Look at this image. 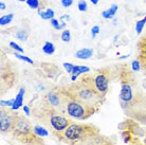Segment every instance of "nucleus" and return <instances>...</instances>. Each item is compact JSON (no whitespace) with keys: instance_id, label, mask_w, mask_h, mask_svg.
Masks as SVG:
<instances>
[{"instance_id":"1","label":"nucleus","mask_w":146,"mask_h":145,"mask_svg":"<svg viewBox=\"0 0 146 145\" xmlns=\"http://www.w3.org/2000/svg\"><path fill=\"white\" fill-rule=\"evenodd\" d=\"M70 98L78 100L87 105L99 109L104 101V98L94 88L91 75L83 76L80 80H75L70 86L64 87Z\"/></svg>"},{"instance_id":"2","label":"nucleus","mask_w":146,"mask_h":145,"mask_svg":"<svg viewBox=\"0 0 146 145\" xmlns=\"http://www.w3.org/2000/svg\"><path fill=\"white\" fill-rule=\"evenodd\" d=\"M55 136L65 143L75 145L80 142L93 138L99 134V129L91 125H80L70 124L65 130L60 132H54Z\"/></svg>"},{"instance_id":"3","label":"nucleus","mask_w":146,"mask_h":145,"mask_svg":"<svg viewBox=\"0 0 146 145\" xmlns=\"http://www.w3.org/2000/svg\"><path fill=\"white\" fill-rule=\"evenodd\" d=\"M120 80L121 93L120 100L122 103L128 105H137L138 101L135 98V80L132 71L128 68L127 64L120 66Z\"/></svg>"},{"instance_id":"4","label":"nucleus","mask_w":146,"mask_h":145,"mask_svg":"<svg viewBox=\"0 0 146 145\" xmlns=\"http://www.w3.org/2000/svg\"><path fill=\"white\" fill-rule=\"evenodd\" d=\"M96 110L98 109L94 107H91L83 102L69 96V100L66 104L65 113L69 118H72L75 120H86L88 118H90Z\"/></svg>"},{"instance_id":"5","label":"nucleus","mask_w":146,"mask_h":145,"mask_svg":"<svg viewBox=\"0 0 146 145\" xmlns=\"http://www.w3.org/2000/svg\"><path fill=\"white\" fill-rule=\"evenodd\" d=\"M92 82L94 85V88L103 98H105L109 90V83H110V71L107 68H102L95 71L93 75H91Z\"/></svg>"},{"instance_id":"6","label":"nucleus","mask_w":146,"mask_h":145,"mask_svg":"<svg viewBox=\"0 0 146 145\" xmlns=\"http://www.w3.org/2000/svg\"><path fill=\"white\" fill-rule=\"evenodd\" d=\"M15 110L11 109L7 110L5 108H1L0 110V129L1 132L7 134V132H12L15 128V124L17 121L19 114L14 112Z\"/></svg>"},{"instance_id":"7","label":"nucleus","mask_w":146,"mask_h":145,"mask_svg":"<svg viewBox=\"0 0 146 145\" xmlns=\"http://www.w3.org/2000/svg\"><path fill=\"white\" fill-rule=\"evenodd\" d=\"M34 127L31 126V124L28 120H26L23 116H18L16 124H15L14 130L12 131L13 134H17V136H27V134H34Z\"/></svg>"},{"instance_id":"8","label":"nucleus","mask_w":146,"mask_h":145,"mask_svg":"<svg viewBox=\"0 0 146 145\" xmlns=\"http://www.w3.org/2000/svg\"><path fill=\"white\" fill-rule=\"evenodd\" d=\"M16 143L13 145H46L41 139L35 134H27V136H17L13 134Z\"/></svg>"},{"instance_id":"9","label":"nucleus","mask_w":146,"mask_h":145,"mask_svg":"<svg viewBox=\"0 0 146 145\" xmlns=\"http://www.w3.org/2000/svg\"><path fill=\"white\" fill-rule=\"evenodd\" d=\"M90 71V68L87 67V66H74V68H73V71L72 73L70 74V78L72 82H75L77 80V77L82 74H84V73H87Z\"/></svg>"},{"instance_id":"10","label":"nucleus","mask_w":146,"mask_h":145,"mask_svg":"<svg viewBox=\"0 0 146 145\" xmlns=\"http://www.w3.org/2000/svg\"><path fill=\"white\" fill-rule=\"evenodd\" d=\"M93 55V50L92 49H88V48H84V49H80V50L76 51L75 53V57L80 58V59H88Z\"/></svg>"},{"instance_id":"11","label":"nucleus","mask_w":146,"mask_h":145,"mask_svg":"<svg viewBox=\"0 0 146 145\" xmlns=\"http://www.w3.org/2000/svg\"><path fill=\"white\" fill-rule=\"evenodd\" d=\"M23 95H25V89L21 88L20 91L18 92L17 96L14 98V103H13V105L11 106L13 110H17L18 108H20V106H22V103H23Z\"/></svg>"},{"instance_id":"12","label":"nucleus","mask_w":146,"mask_h":145,"mask_svg":"<svg viewBox=\"0 0 146 145\" xmlns=\"http://www.w3.org/2000/svg\"><path fill=\"white\" fill-rule=\"evenodd\" d=\"M117 9H119L117 4H112V5H111V7H110L108 10L102 12V16L104 17V18H106V19L113 18V17H114V15L117 14Z\"/></svg>"},{"instance_id":"13","label":"nucleus","mask_w":146,"mask_h":145,"mask_svg":"<svg viewBox=\"0 0 146 145\" xmlns=\"http://www.w3.org/2000/svg\"><path fill=\"white\" fill-rule=\"evenodd\" d=\"M38 14L44 20H51V19L54 18L55 13L52 9H46L44 11H38Z\"/></svg>"},{"instance_id":"14","label":"nucleus","mask_w":146,"mask_h":145,"mask_svg":"<svg viewBox=\"0 0 146 145\" xmlns=\"http://www.w3.org/2000/svg\"><path fill=\"white\" fill-rule=\"evenodd\" d=\"M42 51H44L46 54L48 55H51L53 54L55 52V47L54 45L50 43V41H46V44L44 45V47H42Z\"/></svg>"},{"instance_id":"15","label":"nucleus","mask_w":146,"mask_h":145,"mask_svg":"<svg viewBox=\"0 0 146 145\" xmlns=\"http://www.w3.org/2000/svg\"><path fill=\"white\" fill-rule=\"evenodd\" d=\"M26 3L28 4V7L30 9H32V10H40V7H41V4H40V0H27Z\"/></svg>"},{"instance_id":"16","label":"nucleus","mask_w":146,"mask_h":145,"mask_svg":"<svg viewBox=\"0 0 146 145\" xmlns=\"http://www.w3.org/2000/svg\"><path fill=\"white\" fill-rule=\"evenodd\" d=\"M13 17H14L13 14H7V15L1 16V17H0V25H1V27H4V25H9V23L13 20Z\"/></svg>"},{"instance_id":"17","label":"nucleus","mask_w":146,"mask_h":145,"mask_svg":"<svg viewBox=\"0 0 146 145\" xmlns=\"http://www.w3.org/2000/svg\"><path fill=\"white\" fill-rule=\"evenodd\" d=\"M145 25H146V16L143 19H141V20H139V21L137 22V25H135V32H137V34H141L142 33Z\"/></svg>"},{"instance_id":"18","label":"nucleus","mask_w":146,"mask_h":145,"mask_svg":"<svg viewBox=\"0 0 146 145\" xmlns=\"http://www.w3.org/2000/svg\"><path fill=\"white\" fill-rule=\"evenodd\" d=\"M34 129V134L38 136V137H44V136H48V131L46 130V128L41 126H35L33 128Z\"/></svg>"},{"instance_id":"19","label":"nucleus","mask_w":146,"mask_h":145,"mask_svg":"<svg viewBox=\"0 0 146 145\" xmlns=\"http://www.w3.org/2000/svg\"><path fill=\"white\" fill-rule=\"evenodd\" d=\"M50 21H51V25H53V28H54L55 30H62V28H65V27H66V22L62 21V23H59L58 20H57V19H55V18L51 19Z\"/></svg>"},{"instance_id":"20","label":"nucleus","mask_w":146,"mask_h":145,"mask_svg":"<svg viewBox=\"0 0 146 145\" xmlns=\"http://www.w3.org/2000/svg\"><path fill=\"white\" fill-rule=\"evenodd\" d=\"M28 36H29V34H28L26 30H20L18 32H16V37L21 40V41H26L28 39Z\"/></svg>"},{"instance_id":"21","label":"nucleus","mask_w":146,"mask_h":145,"mask_svg":"<svg viewBox=\"0 0 146 145\" xmlns=\"http://www.w3.org/2000/svg\"><path fill=\"white\" fill-rule=\"evenodd\" d=\"M60 38H62L64 43H69L70 40H71V32H70L69 30H64L62 35H60Z\"/></svg>"},{"instance_id":"22","label":"nucleus","mask_w":146,"mask_h":145,"mask_svg":"<svg viewBox=\"0 0 146 145\" xmlns=\"http://www.w3.org/2000/svg\"><path fill=\"white\" fill-rule=\"evenodd\" d=\"M139 48H140V51H141V52H140V55L146 57V37L141 40V43H140V45H139Z\"/></svg>"},{"instance_id":"23","label":"nucleus","mask_w":146,"mask_h":145,"mask_svg":"<svg viewBox=\"0 0 146 145\" xmlns=\"http://www.w3.org/2000/svg\"><path fill=\"white\" fill-rule=\"evenodd\" d=\"M141 63H140L139 59H135V61H133L131 64V69L132 71H139L140 69H141Z\"/></svg>"},{"instance_id":"24","label":"nucleus","mask_w":146,"mask_h":145,"mask_svg":"<svg viewBox=\"0 0 146 145\" xmlns=\"http://www.w3.org/2000/svg\"><path fill=\"white\" fill-rule=\"evenodd\" d=\"M15 56L18 58V59H21V61H23V62L29 63V64H34V62L31 59V58L27 57V56H25V55H20V54H18V53H15Z\"/></svg>"},{"instance_id":"25","label":"nucleus","mask_w":146,"mask_h":145,"mask_svg":"<svg viewBox=\"0 0 146 145\" xmlns=\"http://www.w3.org/2000/svg\"><path fill=\"white\" fill-rule=\"evenodd\" d=\"M77 7H78V10H80V12H86L87 11V3H86V1L80 0V2L77 4Z\"/></svg>"},{"instance_id":"26","label":"nucleus","mask_w":146,"mask_h":145,"mask_svg":"<svg viewBox=\"0 0 146 145\" xmlns=\"http://www.w3.org/2000/svg\"><path fill=\"white\" fill-rule=\"evenodd\" d=\"M10 47H11L12 49H14L15 51H17V52H20V53L23 52V48L18 46V45L16 44V43H14V41H11V43H10Z\"/></svg>"},{"instance_id":"27","label":"nucleus","mask_w":146,"mask_h":145,"mask_svg":"<svg viewBox=\"0 0 146 145\" xmlns=\"http://www.w3.org/2000/svg\"><path fill=\"white\" fill-rule=\"evenodd\" d=\"M64 68L66 69V71L69 73V74H71L73 71V68H74V65L70 64V63H65V64H64Z\"/></svg>"},{"instance_id":"28","label":"nucleus","mask_w":146,"mask_h":145,"mask_svg":"<svg viewBox=\"0 0 146 145\" xmlns=\"http://www.w3.org/2000/svg\"><path fill=\"white\" fill-rule=\"evenodd\" d=\"M100 33V27L99 25H94V27H92L91 28V36L94 38L98 34Z\"/></svg>"},{"instance_id":"29","label":"nucleus","mask_w":146,"mask_h":145,"mask_svg":"<svg viewBox=\"0 0 146 145\" xmlns=\"http://www.w3.org/2000/svg\"><path fill=\"white\" fill-rule=\"evenodd\" d=\"M64 7H69L73 4V0H62L60 1Z\"/></svg>"},{"instance_id":"30","label":"nucleus","mask_w":146,"mask_h":145,"mask_svg":"<svg viewBox=\"0 0 146 145\" xmlns=\"http://www.w3.org/2000/svg\"><path fill=\"white\" fill-rule=\"evenodd\" d=\"M138 59L140 61V63H141V66L144 68V70H145V72H146V57H144V56H142V55H140Z\"/></svg>"},{"instance_id":"31","label":"nucleus","mask_w":146,"mask_h":145,"mask_svg":"<svg viewBox=\"0 0 146 145\" xmlns=\"http://www.w3.org/2000/svg\"><path fill=\"white\" fill-rule=\"evenodd\" d=\"M14 103V100H9V101H1V106L4 107V106H12Z\"/></svg>"},{"instance_id":"32","label":"nucleus","mask_w":146,"mask_h":145,"mask_svg":"<svg viewBox=\"0 0 146 145\" xmlns=\"http://www.w3.org/2000/svg\"><path fill=\"white\" fill-rule=\"evenodd\" d=\"M23 110H25V112H26L27 114H30V109L28 106H23Z\"/></svg>"},{"instance_id":"33","label":"nucleus","mask_w":146,"mask_h":145,"mask_svg":"<svg viewBox=\"0 0 146 145\" xmlns=\"http://www.w3.org/2000/svg\"><path fill=\"white\" fill-rule=\"evenodd\" d=\"M5 7H5V4L1 1V2H0V10H2V11H3V10H5Z\"/></svg>"},{"instance_id":"34","label":"nucleus","mask_w":146,"mask_h":145,"mask_svg":"<svg viewBox=\"0 0 146 145\" xmlns=\"http://www.w3.org/2000/svg\"><path fill=\"white\" fill-rule=\"evenodd\" d=\"M90 1H91V3H92V4H94V5H96V4L99 3L100 0H90Z\"/></svg>"},{"instance_id":"35","label":"nucleus","mask_w":146,"mask_h":145,"mask_svg":"<svg viewBox=\"0 0 146 145\" xmlns=\"http://www.w3.org/2000/svg\"><path fill=\"white\" fill-rule=\"evenodd\" d=\"M17 1H20V2H26L27 0H17Z\"/></svg>"},{"instance_id":"36","label":"nucleus","mask_w":146,"mask_h":145,"mask_svg":"<svg viewBox=\"0 0 146 145\" xmlns=\"http://www.w3.org/2000/svg\"><path fill=\"white\" fill-rule=\"evenodd\" d=\"M137 145H139V144H137Z\"/></svg>"}]
</instances>
